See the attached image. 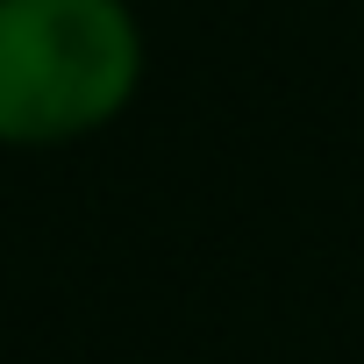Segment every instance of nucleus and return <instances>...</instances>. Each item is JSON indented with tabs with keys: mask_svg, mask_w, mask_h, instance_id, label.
I'll use <instances>...</instances> for the list:
<instances>
[{
	"mask_svg": "<svg viewBox=\"0 0 364 364\" xmlns=\"http://www.w3.org/2000/svg\"><path fill=\"white\" fill-rule=\"evenodd\" d=\"M143 72L122 0H0V143H72L107 129Z\"/></svg>",
	"mask_w": 364,
	"mask_h": 364,
	"instance_id": "f257e3e1",
	"label": "nucleus"
}]
</instances>
